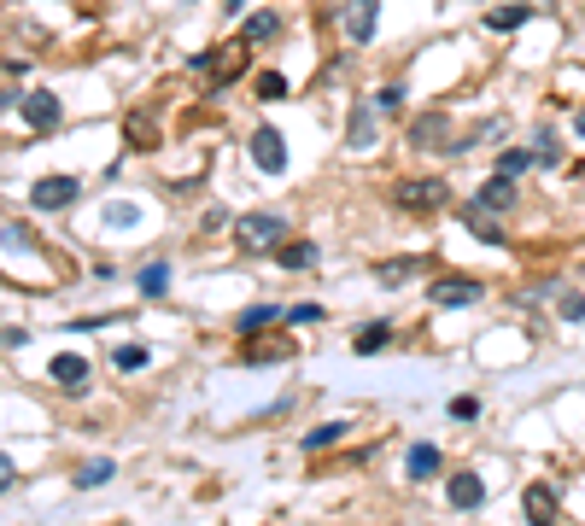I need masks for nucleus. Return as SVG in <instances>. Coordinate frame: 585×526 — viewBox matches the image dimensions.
I'll list each match as a JSON object with an SVG mask.
<instances>
[{
    "label": "nucleus",
    "mask_w": 585,
    "mask_h": 526,
    "mask_svg": "<svg viewBox=\"0 0 585 526\" xmlns=\"http://www.w3.org/2000/svg\"><path fill=\"white\" fill-rule=\"evenodd\" d=\"M375 111H387V117H398V111H404V82H387L375 94Z\"/></svg>",
    "instance_id": "30"
},
{
    "label": "nucleus",
    "mask_w": 585,
    "mask_h": 526,
    "mask_svg": "<svg viewBox=\"0 0 585 526\" xmlns=\"http://www.w3.org/2000/svg\"><path fill=\"white\" fill-rule=\"evenodd\" d=\"M288 94V77L281 70H258V99H281Z\"/></svg>",
    "instance_id": "31"
},
{
    "label": "nucleus",
    "mask_w": 585,
    "mask_h": 526,
    "mask_svg": "<svg viewBox=\"0 0 585 526\" xmlns=\"http://www.w3.org/2000/svg\"><path fill=\"white\" fill-rule=\"evenodd\" d=\"M0 492H12V456L0 450Z\"/></svg>",
    "instance_id": "39"
},
{
    "label": "nucleus",
    "mask_w": 585,
    "mask_h": 526,
    "mask_svg": "<svg viewBox=\"0 0 585 526\" xmlns=\"http://www.w3.org/2000/svg\"><path fill=\"white\" fill-rule=\"evenodd\" d=\"M199 229H205V234H217V229H229V211H222V205H211V211H205V217H199Z\"/></svg>",
    "instance_id": "34"
},
{
    "label": "nucleus",
    "mask_w": 585,
    "mask_h": 526,
    "mask_svg": "<svg viewBox=\"0 0 585 526\" xmlns=\"http://www.w3.org/2000/svg\"><path fill=\"white\" fill-rule=\"evenodd\" d=\"M123 141L129 146H158V123L146 117V111H135V117L123 123Z\"/></svg>",
    "instance_id": "22"
},
{
    "label": "nucleus",
    "mask_w": 585,
    "mask_h": 526,
    "mask_svg": "<svg viewBox=\"0 0 585 526\" xmlns=\"http://www.w3.org/2000/svg\"><path fill=\"white\" fill-rule=\"evenodd\" d=\"M475 205L480 211H509V205H515V175H486L480 193H475Z\"/></svg>",
    "instance_id": "12"
},
{
    "label": "nucleus",
    "mask_w": 585,
    "mask_h": 526,
    "mask_svg": "<svg viewBox=\"0 0 585 526\" xmlns=\"http://www.w3.org/2000/svg\"><path fill=\"white\" fill-rule=\"evenodd\" d=\"M288 322H322V310L316 305H298V310H288Z\"/></svg>",
    "instance_id": "38"
},
{
    "label": "nucleus",
    "mask_w": 585,
    "mask_h": 526,
    "mask_svg": "<svg viewBox=\"0 0 585 526\" xmlns=\"http://www.w3.org/2000/svg\"><path fill=\"white\" fill-rule=\"evenodd\" d=\"M421 269H428V258H387V263H375V281L381 286H404V281H416Z\"/></svg>",
    "instance_id": "13"
},
{
    "label": "nucleus",
    "mask_w": 585,
    "mask_h": 526,
    "mask_svg": "<svg viewBox=\"0 0 585 526\" xmlns=\"http://www.w3.org/2000/svg\"><path fill=\"white\" fill-rule=\"evenodd\" d=\"M111 369H123V374L146 369V345H111Z\"/></svg>",
    "instance_id": "27"
},
{
    "label": "nucleus",
    "mask_w": 585,
    "mask_h": 526,
    "mask_svg": "<svg viewBox=\"0 0 585 526\" xmlns=\"http://www.w3.org/2000/svg\"><path fill=\"white\" fill-rule=\"evenodd\" d=\"M463 222H468V234H475L480 246H509V234L497 229L492 217H480V205H463Z\"/></svg>",
    "instance_id": "16"
},
{
    "label": "nucleus",
    "mask_w": 585,
    "mask_h": 526,
    "mask_svg": "<svg viewBox=\"0 0 585 526\" xmlns=\"http://www.w3.org/2000/svg\"><path fill=\"white\" fill-rule=\"evenodd\" d=\"M345 141L363 153V146H375V117H369V106H352V123H345Z\"/></svg>",
    "instance_id": "19"
},
{
    "label": "nucleus",
    "mask_w": 585,
    "mask_h": 526,
    "mask_svg": "<svg viewBox=\"0 0 585 526\" xmlns=\"http://www.w3.org/2000/svg\"><path fill=\"white\" fill-rule=\"evenodd\" d=\"M18 345H30V333L24 328H0V351H18Z\"/></svg>",
    "instance_id": "36"
},
{
    "label": "nucleus",
    "mask_w": 585,
    "mask_h": 526,
    "mask_svg": "<svg viewBox=\"0 0 585 526\" xmlns=\"http://www.w3.org/2000/svg\"><path fill=\"white\" fill-rule=\"evenodd\" d=\"M574 129H580V141H585V106L574 111Z\"/></svg>",
    "instance_id": "40"
},
{
    "label": "nucleus",
    "mask_w": 585,
    "mask_h": 526,
    "mask_svg": "<svg viewBox=\"0 0 585 526\" xmlns=\"http://www.w3.org/2000/svg\"><path fill=\"white\" fill-rule=\"evenodd\" d=\"M533 158H539V164H556V129H539V135H533Z\"/></svg>",
    "instance_id": "32"
},
{
    "label": "nucleus",
    "mask_w": 585,
    "mask_h": 526,
    "mask_svg": "<svg viewBox=\"0 0 585 526\" xmlns=\"http://www.w3.org/2000/svg\"><path fill=\"white\" fill-rule=\"evenodd\" d=\"M451 416H457V421H475V416H480V404H475V398H457Z\"/></svg>",
    "instance_id": "37"
},
{
    "label": "nucleus",
    "mask_w": 585,
    "mask_h": 526,
    "mask_svg": "<svg viewBox=\"0 0 585 526\" xmlns=\"http://www.w3.org/2000/svg\"><path fill=\"white\" fill-rule=\"evenodd\" d=\"M288 351H293L288 340H264V345H246L241 357H246V362H281V357H288Z\"/></svg>",
    "instance_id": "28"
},
{
    "label": "nucleus",
    "mask_w": 585,
    "mask_h": 526,
    "mask_svg": "<svg viewBox=\"0 0 585 526\" xmlns=\"http://www.w3.org/2000/svg\"><path fill=\"white\" fill-rule=\"evenodd\" d=\"M77 199H82L77 175H42V182L30 187V205L35 211H65V205H77Z\"/></svg>",
    "instance_id": "5"
},
{
    "label": "nucleus",
    "mask_w": 585,
    "mask_h": 526,
    "mask_svg": "<svg viewBox=\"0 0 585 526\" xmlns=\"http://www.w3.org/2000/svg\"><path fill=\"white\" fill-rule=\"evenodd\" d=\"M428 298H433L439 310H468L475 298H486V286H480L475 275H439V281L428 286Z\"/></svg>",
    "instance_id": "4"
},
{
    "label": "nucleus",
    "mask_w": 585,
    "mask_h": 526,
    "mask_svg": "<svg viewBox=\"0 0 585 526\" xmlns=\"http://www.w3.org/2000/svg\"><path fill=\"white\" fill-rule=\"evenodd\" d=\"M527 164H539V158L521 153V146H504V153H497V175H521Z\"/></svg>",
    "instance_id": "29"
},
{
    "label": "nucleus",
    "mask_w": 585,
    "mask_h": 526,
    "mask_svg": "<svg viewBox=\"0 0 585 526\" xmlns=\"http://www.w3.org/2000/svg\"><path fill=\"white\" fill-rule=\"evenodd\" d=\"M556 509H562V503H556V485H527V492H521V515H527L533 526H556Z\"/></svg>",
    "instance_id": "9"
},
{
    "label": "nucleus",
    "mask_w": 585,
    "mask_h": 526,
    "mask_svg": "<svg viewBox=\"0 0 585 526\" xmlns=\"http://www.w3.org/2000/svg\"><path fill=\"white\" fill-rule=\"evenodd\" d=\"M234 240H241V252H264V246L288 240V222H281L276 211H252V217L234 222Z\"/></svg>",
    "instance_id": "3"
},
{
    "label": "nucleus",
    "mask_w": 585,
    "mask_h": 526,
    "mask_svg": "<svg viewBox=\"0 0 585 526\" xmlns=\"http://www.w3.org/2000/svg\"><path fill=\"white\" fill-rule=\"evenodd\" d=\"M106 222H111V229H135V222H141V211H135V205H111Z\"/></svg>",
    "instance_id": "33"
},
{
    "label": "nucleus",
    "mask_w": 585,
    "mask_h": 526,
    "mask_svg": "<svg viewBox=\"0 0 585 526\" xmlns=\"http://www.w3.org/2000/svg\"><path fill=\"white\" fill-rule=\"evenodd\" d=\"M252 164L264 170V175H281V170H288V141H281L276 123H258V129H252Z\"/></svg>",
    "instance_id": "6"
},
{
    "label": "nucleus",
    "mask_w": 585,
    "mask_h": 526,
    "mask_svg": "<svg viewBox=\"0 0 585 526\" xmlns=\"http://www.w3.org/2000/svg\"><path fill=\"white\" fill-rule=\"evenodd\" d=\"M141 293L146 298H165L170 293V263H146V269H141Z\"/></svg>",
    "instance_id": "25"
},
{
    "label": "nucleus",
    "mask_w": 585,
    "mask_h": 526,
    "mask_svg": "<svg viewBox=\"0 0 585 526\" xmlns=\"http://www.w3.org/2000/svg\"><path fill=\"white\" fill-rule=\"evenodd\" d=\"M445 135H451V111H421V117L410 123V146H416V153H433Z\"/></svg>",
    "instance_id": "8"
},
{
    "label": "nucleus",
    "mask_w": 585,
    "mask_h": 526,
    "mask_svg": "<svg viewBox=\"0 0 585 526\" xmlns=\"http://www.w3.org/2000/svg\"><path fill=\"white\" fill-rule=\"evenodd\" d=\"M387 340H392V328H387V322H369V328L352 340V351H357V357H375V351L387 345Z\"/></svg>",
    "instance_id": "23"
},
{
    "label": "nucleus",
    "mask_w": 585,
    "mask_h": 526,
    "mask_svg": "<svg viewBox=\"0 0 585 526\" xmlns=\"http://www.w3.org/2000/svg\"><path fill=\"white\" fill-rule=\"evenodd\" d=\"M392 205L398 211H439V205H451V187H445V175H410V182L392 187Z\"/></svg>",
    "instance_id": "2"
},
{
    "label": "nucleus",
    "mask_w": 585,
    "mask_h": 526,
    "mask_svg": "<svg viewBox=\"0 0 585 526\" xmlns=\"http://www.w3.org/2000/svg\"><path fill=\"white\" fill-rule=\"evenodd\" d=\"M445 497H451V509H480L486 503V480H480V474H451Z\"/></svg>",
    "instance_id": "11"
},
{
    "label": "nucleus",
    "mask_w": 585,
    "mask_h": 526,
    "mask_svg": "<svg viewBox=\"0 0 585 526\" xmlns=\"http://www.w3.org/2000/svg\"><path fill=\"white\" fill-rule=\"evenodd\" d=\"M340 438H345V421H322V427L305 433V450H328V445H340Z\"/></svg>",
    "instance_id": "26"
},
{
    "label": "nucleus",
    "mask_w": 585,
    "mask_h": 526,
    "mask_svg": "<svg viewBox=\"0 0 585 526\" xmlns=\"http://www.w3.org/2000/svg\"><path fill=\"white\" fill-rule=\"evenodd\" d=\"M445 462H439V445H410V456H404V474L410 480H433Z\"/></svg>",
    "instance_id": "15"
},
{
    "label": "nucleus",
    "mask_w": 585,
    "mask_h": 526,
    "mask_svg": "<svg viewBox=\"0 0 585 526\" xmlns=\"http://www.w3.org/2000/svg\"><path fill=\"white\" fill-rule=\"evenodd\" d=\"M241 6H246V0H229V12H241Z\"/></svg>",
    "instance_id": "41"
},
{
    "label": "nucleus",
    "mask_w": 585,
    "mask_h": 526,
    "mask_svg": "<svg viewBox=\"0 0 585 526\" xmlns=\"http://www.w3.org/2000/svg\"><path fill=\"white\" fill-rule=\"evenodd\" d=\"M276 263H281V269H316V263H322V252H316L310 240H281Z\"/></svg>",
    "instance_id": "17"
},
{
    "label": "nucleus",
    "mask_w": 585,
    "mask_h": 526,
    "mask_svg": "<svg viewBox=\"0 0 585 526\" xmlns=\"http://www.w3.org/2000/svg\"><path fill=\"white\" fill-rule=\"evenodd\" d=\"M18 117L30 123L35 135H47V129H59V94L53 88H30V94L18 99Z\"/></svg>",
    "instance_id": "7"
},
{
    "label": "nucleus",
    "mask_w": 585,
    "mask_h": 526,
    "mask_svg": "<svg viewBox=\"0 0 585 526\" xmlns=\"http://www.w3.org/2000/svg\"><path fill=\"white\" fill-rule=\"evenodd\" d=\"M53 380L71 386V392H89V362H82L77 351H59L53 357Z\"/></svg>",
    "instance_id": "14"
},
{
    "label": "nucleus",
    "mask_w": 585,
    "mask_h": 526,
    "mask_svg": "<svg viewBox=\"0 0 585 526\" xmlns=\"http://www.w3.org/2000/svg\"><path fill=\"white\" fill-rule=\"evenodd\" d=\"M585 316V293H562V322H580Z\"/></svg>",
    "instance_id": "35"
},
{
    "label": "nucleus",
    "mask_w": 585,
    "mask_h": 526,
    "mask_svg": "<svg viewBox=\"0 0 585 526\" xmlns=\"http://www.w3.org/2000/svg\"><path fill=\"white\" fill-rule=\"evenodd\" d=\"M527 18H533V6H521V0H515V6H492L486 30H497V35H509V30H521V23H527Z\"/></svg>",
    "instance_id": "21"
},
{
    "label": "nucleus",
    "mask_w": 585,
    "mask_h": 526,
    "mask_svg": "<svg viewBox=\"0 0 585 526\" xmlns=\"http://www.w3.org/2000/svg\"><path fill=\"white\" fill-rule=\"evenodd\" d=\"M276 35H281L276 12H252V18H246V42H276Z\"/></svg>",
    "instance_id": "24"
},
{
    "label": "nucleus",
    "mask_w": 585,
    "mask_h": 526,
    "mask_svg": "<svg viewBox=\"0 0 585 526\" xmlns=\"http://www.w3.org/2000/svg\"><path fill=\"white\" fill-rule=\"evenodd\" d=\"M375 18H381L375 0H352V6H345V35H352V47L375 42Z\"/></svg>",
    "instance_id": "10"
},
{
    "label": "nucleus",
    "mask_w": 585,
    "mask_h": 526,
    "mask_svg": "<svg viewBox=\"0 0 585 526\" xmlns=\"http://www.w3.org/2000/svg\"><path fill=\"white\" fill-rule=\"evenodd\" d=\"M281 316H288L281 305H246L241 316H234V328H241V333H258V328H276Z\"/></svg>",
    "instance_id": "18"
},
{
    "label": "nucleus",
    "mask_w": 585,
    "mask_h": 526,
    "mask_svg": "<svg viewBox=\"0 0 585 526\" xmlns=\"http://www.w3.org/2000/svg\"><path fill=\"white\" fill-rule=\"evenodd\" d=\"M111 474H118V462H111V456H94V462H82V468H77V492H94V485H106Z\"/></svg>",
    "instance_id": "20"
},
{
    "label": "nucleus",
    "mask_w": 585,
    "mask_h": 526,
    "mask_svg": "<svg viewBox=\"0 0 585 526\" xmlns=\"http://www.w3.org/2000/svg\"><path fill=\"white\" fill-rule=\"evenodd\" d=\"M193 70H199V77H211V88H229L246 70V35H241V42L211 47V53H193Z\"/></svg>",
    "instance_id": "1"
}]
</instances>
